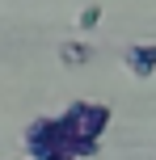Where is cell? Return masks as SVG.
<instances>
[{"instance_id": "277c9868", "label": "cell", "mask_w": 156, "mask_h": 160, "mask_svg": "<svg viewBox=\"0 0 156 160\" xmlns=\"http://www.w3.org/2000/svg\"><path fill=\"white\" fill-rule=\"evenodd\" d=\"M89 55H93V51L84 47V42H63V47H59V59H63L68 68H84Z\"/></svg>"}, {"instance_id": "6da1fadb", "label": "cell", "mask_w": 156, "mask_h": 160, "mask_svg": "<svg viewBox=\"0 0 156 160\" xmlns=\"http://www.w3.org/2000/svg\"><path fill=\"white\" fill-rule=\"evenodd\" d=\"M25 152L30 160H89L97 156V143L72 135L63 118H34L25 127Z\"/></svg>"}, {"instance_id": "3957f363", "label": "cell", "mask_w": 156, "mask_h": 160, "mask_svg": "<svg viewBox=\"0 0 156 160\" xmlns=\"http://www.w3.org/2000/svg\"><path fill=\"white\" fill-rule=\"evenodd\" d=\"M123 63H127V72L135 80H148L156 72V42H131L127 55H123Z\"/></svg>"}, {"instance_id": "7a4b0ae2", "label": "cell", "mask_w": 156, "mask_h": 160, "mask_svg": "<svg viewBox=\"0 0 156 160\" xmlns=\"http://www.w3.org/2000/svg\"><path fill=\"white\" fill-rule=\"evenodd\" d=\"M59 118L68 122V131L72 135H80V139H89V143H101V135L110 131V105H101V101H72Z\"/></svg>"}, {"instance_id": "5b68a950", "label": "cell", "mask_w": 156, "mask_h": 160, "mask_svg": "<svg viewBox=\"0 0 156 160\" xmlns=\"http://www.w3.org/2000/svg\"><path fill=\"white\" fill-rule=\"evenodd\" d=\"M97 21H101V4H84V8H80V17H76V25H80L84 34L97 30Z\"/></svg>"}]
</instances>
